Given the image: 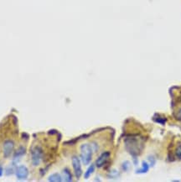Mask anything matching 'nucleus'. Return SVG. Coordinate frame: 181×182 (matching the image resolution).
<instances>
[{
	"label": "nucleus",
	"mask_w": 181,
	"mask_h": 182,
	"mask_svg": "<svg viewBox=\"0 0 181 182\" xmlns=\"http://www.w3.org/2000/svg\"><path fill=\"white\" fill-rule=\"evenodd\" d=\"M14 144L13 141L11 140H6L3 145V152H4V156L5 158H9L10 156L13 151H14Z\"/></svg>",
	"instance_id": "nucleus-6"
},
{
	"label": "nucleus",
	"mask_w": 181,
	"mask_h": 182,
	"mask_svg": "<svg viewBox=\"0 0 181 182\" xmlns=\"http://www.w3.org/2000/svg\"><path fill=\"white\" fill-rule=\"evenodd\" d=\"M80 158L84 165H89L92 159V149L90 144H84L80 146Z\"/></svg>",
	"instance_id": "nucleus-1"
},
{
	"label": "nucleus",
	"mask_w": 181,
	"mask_h": 182,
	"mask_svg": "<svg viewBox=\"0 0 181 182\" xmlns=\"http://www.w3.org/2000/svg\"><path fill=\"white\" fill-rule=\"evenodd\" d=\"M14 171H15V170H14L13 167H12V166H9V167L6 169V170H5V174L7 175H10L14 173Z\"/></svg>",
	"instance_id": "nucleus-14"
},
{
	"label": "nucleus",
	"mask_w": 181,
	"mask_h": 182,
	"mask_svg": "<svg viewBox=\"0 0 181 182\" xmlns=\"http://www.w3.org/2000/svg\"><path fill=\"white\" fill-rule=\"evenodd\" d=\"M180 112V114H181V109H180V112Z\"/></svg>",
	"instance_id": "nucleus-17"
},
{
	"label": "nucleus",
	"mask_w": 181,
	"mask_h": 182,
	"mask_svg": "<svg viewBox=\"0 0 181 182\" xmlns=\"http://www.w3.org/2000/svg\"><path fill=\"white\" fill-rule=\"evenodd\" d=\"M72 166H73L74 173L77 179H80L82 174V169H81V165H80V159L77 156H74L72 158Z\"/></svg>",
	"instance_id": "nucleus-5"
},
{
	"label": "nucleus",
	"mask_w": 181,
	"mask_h": 182,
	"mask_svg": "<svg viewBox=\"0 0 181 182\" xmlns=\"http://www.w3.org/2000/svg\"><path fill=\"white\" fill-rule=\"evenodd\" d=\"M94 170H95V165H91L89 168L87 169V170L86 171V173H85V175H84L85 179L89 178V177L90 176V175L94 172Z\"/></svg>",
	"instance_id": "nucleus-10"
},
{
	"label": "nucleus",
	"mask_w": 181,
	"mask_h": 182,
	"mask_svg": "<svg viewBox=\"0 0 181 182\" xmlns=\"http://www.w3.org/2000/svg\"><path fill=\"white\" fill-rule=\"evenodd\" d=\"M109 156H110V154L108 152H104L98 157V159L96 161V165L97 167H101L107 163V161L109 159Z\"/></svg>",
	"instance_id": "nucleus-7"
},
{
	"label": "nucleus",
	"mask_w": 181,
	"mask_h": 182,
	"mask_svg": "<svg viewBox=\"0 0 181 182\" xmlns=\"http://www.w3.org/2000/svg\"><path fill=\"white\" fill-rule=\"evenodd\" d=\"M48 180L50 182H60L62 181V177H61V175L56 173V174H52L50 175Z\"/></svg>",
	"instance_id": "nucleus-9"
},
{
	"label": "nucleus",
	"mask_w": 181,
	"mask_h": 182,
	"mask_svg": "<svg viewBox=\"0 0 181 182\" xmlns=\"http://www.w3.org/2000/svg\"><path fill=\"white\" fill-rule=\"evenodd\" d=\"M61 177H62V180H64V181L70 182L72 180V175H71L70 170H69L68 169H65V170H63Z\"/></svg>",
	"instance_id": "nucleus-8"
},
{
	"label": "nucleus",
	"mask_w": 181,
	"mask_h": 182,
	"mask_svg": "<svg viewBox=\"0 0 181 182\" xmlns=\"http://www.w3.org/2000/svg\"><path fill=\"white\" fill-rule=\"evenodd\" d=\"M4 175V168L2 166H0V177H2Z\"/></svg>",
	"instance_id": "nucleus-16"
},
{
	"label": "nucleus",
	"mask_w": 181,
	"mask_h": 182,
	"mask_svg": "<svg viewBox=\"0 0 181 182\" xmlns=\"http://www.w3.org/2000/svg\"><path fill=\"white\" fill-rule=\"evenodd\" d=\"M43 158V151L39 147H35L31 151V161L35 166H38Z\"/></svg>",
	"instance_id": "nucleus-3"
},
{
	"label": "nucleus",
	"mask_w": 181,
	"mask_h": 182,
	"mask_svg": "<svg viewBox=\"0 0 181 182\" xmlns=\"http://www.w3.org/2000/svg\"><path fill=\"white\" fill-rule=\"evenodd\" d=\"M122 168L124 169L125 170H128L129 168H130V163H129L128 161H126L123 163V165H122Z\"/></svg>",
	"instance_id": "nucleus-15"
},
{
	"label": "nucleus",
	"mask_w": 181,
	"mask_h": 182,
	"mask_svg": "<svg viewBox=\"0 0 181 182\" xmlns=\"http://www.w3.org/2000/svg\"><path fill=\"white\" fill-rule=\"evenodd\" d=\"M25 154V149L23 147H21L20 149L16 152V154H15V155H14V160H18V159H19L21 156H23Z\"/></svg>",
	"instance_id": "nucleus-11"
},
{
	"label": "nucleus",
	"mask_w": 181,
	"mask_h": 182,
	"mask_svg": "<svg viewBox=\"0 0 181 182\" xmlns=\"http://www.w3.org/2000/svg\"><path fill=\"white\" fill-rule=\"evenodd\" d=\"M127 149L129 153L132 155H138L141 150V144L135 139H129L128 142H126Z\"/></svg>",
	"instance_id": "nucleus-2"
},
{
	"label": "nucleus",
	"mask_w": 181,
	"mask_h": 182,
	"mask_svg": "<svg viewBox=\"0 0 181 182\" xmlns=\"http://www.w3.org/2000/svg\"><path fill=\"white\" fill-rule=\"evenodd\" d=\"M15 175L19 180H24L28 178L29 170L25 165H19L15 170Z\"/></svg>",
	"instance_id": "nucleus-4"
},
{
	"label": "nucleus",
	"mask_w": 181,
	"mask_h": 182,
	"mask_svg": "<svg viewBox=\"0 0 181 182\" xmlns=\"http://www.w3.org/2000/svg\"><path fill=\"white\" fill-rule=\"evenodd\" d=\"M142 167H143V168L141 169L140 170H138V173H146V172L149 170V165L147 164L145 161H143V162Z\"/></svg>",
	"instance_id": "nucleus-12"
},
{
	"label": "nucleus",
	"mask_w": 181,
	"mask_h": 182,
	"mask_svg": "<svg viewBox=\"0 0 181 182\" xmlns=\"http://www.w3.org/2000/svg\"><path fill=\"white\" fill-rule=\"evenodd\" d=\"M175 154H176V156L179 159H180L181 160V144H179L176 148V150H175Z\"/></svg>",
	"instance_id": "nucleus-13"
}]
</instances>
